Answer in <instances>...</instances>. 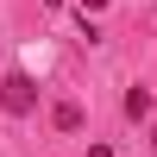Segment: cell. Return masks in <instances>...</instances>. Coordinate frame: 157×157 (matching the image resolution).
Returning <instances> with one entry per match:
<instances>
[{"instance_id":"cell-1","label":"cell","mask_w":157,"mask_h":157,"mask_svg":"<svg viewBox=\"0 0 157 157\" xmlns=\"http://www.w3.org/2000/svg\"><path fill=\"white\" fill-rule=\"evenodd\" d=\"M0 107H6L13 120H25V113L38 107V82H32V75H25V69H13L6 82H0Z\"/></svg>"},{"instance_id":"cell-2","label":"cell","mask_w":157,"mask_h":157,"mask_svg":"<svg viewBox=\"0 0 157 157\" xmlns=\"http://www.w3.org/2000/svg\"><path fill=\"white\" fill-rule=\"evenodd\" d=\"M50 126H57V132H82V107H75V101H57V107H50Z\"/></svg>"},{"instance_id":"cell-3","label":"cell","mask_w":157,"mask_h":157,"mask_svg":"<svg viewBox=\"0 0 157 157\" xmlns=\"http://www.w3.org/2000/svg\"><path fill=\"white\" fill-rule=\"evenodd\" d=\"M145 113H151V94L145 88H126V120H145Z\"/></svg>"},{"instance_id":"cell-4","label":"cell","mask_w":157,"mask_h":157,"mask_svg":"<svg viewBox=\"0 0 157 157\" xmlns=\"http://www.w3.org/2000/svg\"><path fill=\"white\" fill-rule=\"evenodd\" d=\"M75 6H82V19H94V13L107 6V0H75Z\"/></svg>"},{"instance_id":"cell-5","label":"cell","mask_w":157,"mask_h":157,"mask_svg":"<svg viewBox=\"0 0 157 157\" xmlns=\"http://www.w3.org/2000/svg\"><path fill=\"white\" fill-rule=\"evenodd\" d=\"M88 157H113V151H107V145H88Z\"/></svg>"},{"instance_id":"cell-6","label":"cell","mask_w":157,"mask_h":157,"mask_svg":"<svg viewBox=\"0 0 157 157\" xmlns=\"http://www.w3.org/2000/svg\"><path fill=\"white\" fill-rule=\"evenodd\" d=\"M44 6H63V0H44Z\"/></svg>"},{"instance_id":"cell-7","label":"cell","mask_w":157,"mask_h":157,"mask_svg":"<svg viewBox=\"0 0 157 157\" xmlns=\"http://www.w3.org/2000/svg\"><path fill=\"white\" fill-rule=\"evenodd\" d=\"M151 145H157V132H151Z\"/></svg>"}]
</instances>
